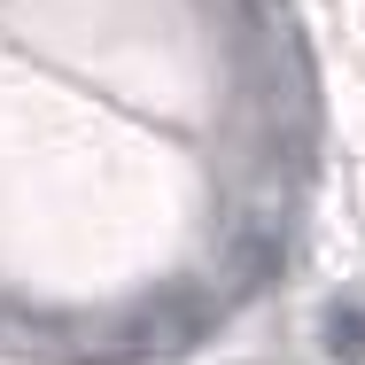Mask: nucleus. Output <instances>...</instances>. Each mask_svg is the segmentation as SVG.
<instances>
[{"instance_id": "nucleus-1", "label": "nucleus", "mask_w": 365, "mask_h": 365, "mask_svg": "<svg viewBox=\"0 0 365 365\" xmlns=\"http://www.w3.org/2000/svg\"><path fill=\"white\" fill-rule=\"evenodd\" d=\"M195 334H202V303H155L140 327H133L140 350H187Z\"/></svg>"}, {"instance_id": "nucleus-2", "label": "nucleus", "mask_w": 365, "mask_h": 365, "mask_svg": "<svg viewBox=\"0 0 365 365\" xmlns=\"http://www.w3.org/2000/svg\"><path fill=\"white\" fill-rule=\"evenodd\" d=\"M327 350L342 365H365V311L358 303H334V311H327Z\"/></svg>"}]
</instances>
